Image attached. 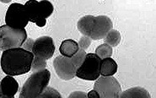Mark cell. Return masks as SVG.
I'll return each mask as SVG.
<instances>
[{
    "mask_svg": "<svg viewBox=\"0 0 156 98\" xmlns=\"http://www.w3.org/2000/svg\"><path fill=\"white\" fill-rule=\"evenodd\" d=\"M121 34L116 30H111L108 34L104 38L105 44L109 45L111 47H116L118 46L121 42Z\"/></svg>",
    "mask_w": 156,
    "mask_h": 98,
    "instance_id": "16",
    "label": "cell"
},
{
    "mask_svg": "<svg viewBox=\"0 0 156 98\" xmlns=\"http://www.w3.org/2000/svg\"><path fill=\"white\" fill-rule=\"evenodd\" d=\"M34 55L22 47L12 48L3 52L0 64L7 75L16 76L28 73L31 69Z\"/></svg>",
    "mask_w": 156,
    "mask_h": 98,
    "instance_id": "1",
    "label": "cell"
},
{
    "mask_svg": "<svg viewBox=\"0 0 156 98\" xmlns=\"http://www.w3.org/2000/svg\"><path fill=\"white\" fill-rule=\"evenodd\" d=\"M29 18V21L35 23L39 27H44L47 23V19L54 10L51 2L42 1H28L24 5Z\"/></svg>",
    "mask_w": 156,
    "mask_h": 98,
    "instance_id": "3",
    "label": "cell"
},
{
    "mask_svg": "<svg viewBox=\"0 0 156 98\" xmlns=\"http://www.w3.org/2000/svg\"><path fill=\"white\" fill-rule=\"evenodd\" d=\"M94 17L95 16H93V15H85L78 21V24H77L78 29L80 31V32L83 34L84 36L90 37V36L92 27L94 22Z\"/></svg>",
    "mask_w": 156,
    "mask_h": 98,
    "instance_id": "14",
    "label": "cell"
},
{
    "mask_svg": "<svg viewBox=\"0 0 156 98\" xmlns=\"http://www.w3.org/2000/svg\"><path fill=\"white\" fill-rule=\"evenodd\" d=\"M68 98H88L87 93L83 91H73L69 95Z\"/></svg>",
    "mask_w": 156,
    "mask_h": 98,
    "instance_id": "22",
    "label": "cell"
},
{
    "mask_svg": "<svg viewBox=\"0 0 156 98\" xmlns=\"http://www.w3.org/2000/svg\"><path fill=\"white\" fill-rule=\"evenodd\" d=\"M29 22V18L26 13V8L18 3L10 4L5 15L6 26L13 29H25Z\"/></svg>",
    "mask_w": 156,
    "mask_h": 98,
    "instance_id": "5",
    "label": "cell"
},
{
    "mask_svg": "<svg viewBox=\"0 0 156 98\" xmlns=\"http://www.w3.org/2000/svg\"><path fill=\"white\" fill-rule=\"evenodd\" d=\"M80 50V46L77 42L72 39L62 41L59 47V52L65 58H73Z\"/></svg>",
    "mask_w": 156,
    "mask_h": 98,
    "instance_id": "12",
    "label": "cell"
},
{
    "mask_svg": "<svg viewBox=\"0 0 156 98\" xmlns=\"http://www.w3.org/2000/svg\"><path fill=\"white\" fill-rule=\"evenodd\" d=\"M3 96V91H2V87H1V81H0V96Z\"/></svg>",
    "mask_w": 156,
    "mask_h": 98,
    "instance_id": "25",
    "label": "cell"
},
{
    "mask_svg": "<svg viewBox=\"0 0 156 98\" xmlns=\"http://www.w3.org/2000/svg\"><path fill=\"white\" fill-rule=\"evenodd\" d=\"M26 39L27 33L25 29H13L6 25L0 27V51L21 47Z\"/></svg>",
    "mask_w": 156,
    "mask_h": 98,
    "instance_id": "4",
    "label": "cell"
},
{
    "mask_svg": "<svg viewBox=\"0 0 156 98\" xmlns=\"http://www.w3.org/2000/svg\"><path fill=\"white\" fill-rule=\"evenodd\" d=\"M79 46H80V49L82 50H86L89 48V47L90 46L91 44V39L89 36H82L80 39V42H78Z\"/></svg>",
    "mask_w": 156,
    "mask_h": 98,
    "instance_id": "20",
    "label": "cell"
},
{
    "mask_svg": "<svg viewBox=\"0 0 156 98\" xmlns=\"http://www.w3.org/2000/svg\"><path fill=\"white\" fill-rule=\"evenodd\" d=\"M34 43H35V41L33 40V39H31V38H27L26 42H24V44L22 45V48L26 50V51L31 52L32 51Z\"/></svg>",
    "mask_w": 156,
    "mask_h": 98,
    "instance_id": "21",
    "label": "cell"
},
{
    "mask_svg": "<svg viewBox=\"0 0 156 98\" xmlns=\"http://www.w3.org/2000/svg\"><path fill=\"white\" fill-rule=\"evenodd\" d=\"M53 67L58 77L63 80L73 79L76 75L77 69H79L73 58H65L62 55L58 56L53 60Z\"/></svg>",
    "mask_w": 156,
    "mask_h": 98,
    "instance_id": "8",
    "label": "cell"
},
{
    "mask_svg": "<svg viewBox=\"0 0 156 98\" xmlns=\"http://www.w3.org/2000/svg\"><path fill=\"white\" fill-rule=\"evenodd\" d=\"M94 90L100 98H120L122 93L119 82L113 76L99 77L94 84Z\"/></svg>",
    "mask_w": 156,
    "mask_h": 98,
    "instance_id": "7",
    "label": "cell"
},
{
    "mask_svg": "<svg viewBox=\"0 0 156 98\" xmlns=\"http://www.w3.org/2000/svg\"><path fill=\"white\" fill-rule=\"evenodd\" d=\"M1 87L3 95L8 96H15L18 91L19 84L14 77L7 75L1 80Z\"/></svg>",
    "mask_w": 156,
    "mask_h": 98,
    "instance_id": "11",
    "label": "cell"
},
{
    "mask_svg": "<svg viewBox=\"0 0 156 98\" xmlns=\"http://www.w3.org/2000/svg\"><path fill=\"white\" fill-rule=\"evenodd\" d=\"M101 59L95 53H88L79 69L76 75L84 80H96L100 77V64Z\"/></svg>",
    "mask_w": 156,
    "mask_h": 98,
    "instance_id": "6",
    "label": "cell"
},
{
    "mask_svg": "<svg viewBox=\"0 0 156 98\" xmlns=\"http://www.w3.org/2000/svg\"><path fill=\"white\" fill-rule=\"evenodd\" d=\"M88 98H100L98 92L95 90H92V91H89V93L87 94Z\"/></svg>",
    "mask_w": 156,
    "mask_h": 98,
    "instance_id": "23",
    "label": "cell"
},
{
    "mask_svg": "<svg viewBox=\"0 0 156 98\" xmlns=\"http://www.w3.org/2000/svg\"><path fill=\"white\" fill-rule=\"evenodd\" d=\"M112 21L106 15H99L94 17V22L90 38L92 40L104 39L111 30H112Z\"/></svg>",
    "mask_w": 156,
    "mask_h": 98,
    "instance_id": "10",
    "label": "cell"
},
{
    "mask_svg": "<svg viewBox=\"0 0 156 98\" xmlns=\"http://www.w3.org/2000/svg\"><path fill=\"white\" fill-rule=\"evenodd\" d=\"M55 44L50 36H43L35 41L31 53L34 57L43 58L45 60L50 59L55 53Z\"/></svg>",
    "mask_w": 156,
    "mask_h": 98,
    "instance_id": "9",
    "label": "cell"
},
{
    "mask_svg": "<svg viewBox=\"0 0 156 98\" xmlns=\"http://www.w3.org/2000/svg\"><path fill=\"white\" fill-rule=\"evenodd\" d=\"M51 79V73L43 69L33 73L22 86L19 98H38L48 86Z\"/></svg>",
    "mask_w": 156,
    "mask_h": 98,
    "instance_id": "2",
    "label": "cell"
},
{
    "mask_svg": "<svg viewBox=\"0 0 156 98\" xmlns=\"http://www.w3.org/2000/svg\"><path fill=\"white\" fill-rule=\"evenodd\" d=\"M120 98H151L149 92L141 86L127 89L121 93Z\"/></svg>",
    "mask_w": 156,
    "mask_h": 98,
    "instance_id": "15",
    "label": "cell"
},
{
    "mask_svg": "<svg viewBox=\"0 0 156 98\" xmlns=\"http://www.w3.org/2000/svg\"><path fill=\"white\" fill-rule=\"evenodd\" d=\"M0 98H15V96H5V95H3L1 96Z\"/></svg>",
    "mask_w": 156,
    "mask_h": 98,
    "instance_id": "24",
    "label": "cell"
},
{
    "mask_svg": "<svg viewBox=\"0 0 156 98\" xmlns=\"http://www.w3.org/2000/svg\"><path fill=\"white\" fill-rule=\"evenodd\" d=\"M117 72V64L111 58L101 59L100 64V74L101 76H113Z\"/></svg>",
    "mask_w": 156,
    "mask_h": 98,
    "instance_id": "13",
    "label": "cell"
},
{
    "mask_svg": "<svg viewBox=\"0 0 156 98\" xmlns=\"http://www.w3.org/2000/svg\"><path fill=\"white\" fill-rule=\"evenodd\" d=\"M38 98H62V96L56 89L47 86Z\"/></svg>",
    "mask_w": 156,
    "mask_h": 98,
    "instance_id": "19",
    "label": "cell"
},
{
    "mask_svg": "<svg viewBox=\"0 0 156 98\" xmlns=\"http://www.w3.org/2000/svg\"><path fill=\"white\" fill-rule=\"evenodd\" d=\"M112 47L107 44L103 43L98 46L95 49V54L101 59H104L106 58H111L112 55Z\"/></svg>",
    "mask_w": 156,
    "mask_h": 98,
    "instance_id": "17",
    "label": "cell"
},
{
    "mask_svg": "<svg viewBox=\"0 0 156 98\" xmlns=\"http://www.w3.org/2000/svg\"><path fill=\"white\" fill-rule=\"evenodd\" d=\"M46 66H47V61L45 59L37 58V57H34L30 70L33 73L38 72V71H41V70L46 69Z\"/></svg>",
    "mask_w": 156,
    "mask_h": 98,
    "instance_id": "18",
    "label": "cell"
}]
</instances>
